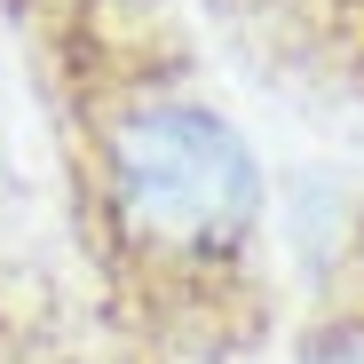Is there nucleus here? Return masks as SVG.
<instances>
[{"instance_id":"2","label":"nucleus","mask_w":364,"mask_h":364,"mask_svg":"<svg viewBox=\"0 0 364 364\" xmlns=\"http://www.w3.org/2000/svg\"><path fill=\"white\" fill-rule=\"evenodd\" d=\"M0 364H103V356H87L80 333L55 325L40 285H24L9 262H0Z\"/></svg>"},{"instance_id":"4","label":"nucleus","mask_w":364,"mask_h":364,"mask_svg":"<svg viewBox=\"0 0 364 364\" xmlns=\"http://www.w3.org/2000/svg\"><path fill=\"white\" fill-rule=\"evenodd\" d=\"M356 24H364V0H356ZM356 48H364V32H356Z\"/></svg>"},{"instance_id":"3","label":"nucleus","mask_w":364,"mask_h":364,"mask_svg":"<svg viewBox=\"0 0 364 364\" xmlns=\"http://www.w3.org/2000/svg\"><path fill=\"white\" fill-rule=\"evenodd\" d=\"M285 364H364V277L348 269L341 293H325L309 325L285 341Z\"/></svg>"},{"instance_id":"1","label":"nucleus","mask_w":364,"mask_h":364,"mask_svg":"<svg viewBox=\"0 0 364 364\" xmlns=\"http://www.w3.org/2000/svg\"><path fill=\"white\" fill-rule=\"evenodd\" d=\"M72 222L127 348H237L262 317L269 174L159 0H32Z\"/></svg>"}]
</instances>
